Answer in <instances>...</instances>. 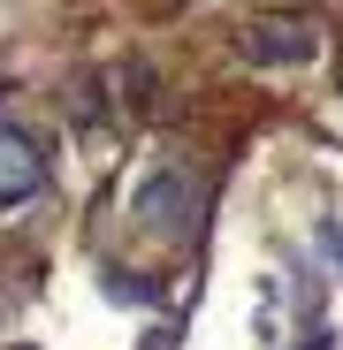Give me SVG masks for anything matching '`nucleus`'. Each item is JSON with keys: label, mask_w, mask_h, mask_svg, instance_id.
Here are the masks:
<instances>
[{"label": "nucleus", "mask_w": 343, "mask_h": 350, "mask_svg": "<svg viewBox=\"0 0 343 350\" xmlns=\"http://www.w3.org/2000/svg\"><path fill=\"white\" fill-rule=\"evenodd\" d=\"M244 53H252V62H313L320 31L313 23H290V16H267V23L244 31Z\"/></svg>", "instance_id": "7ed1b4c3"}, {"label": "nucleus", "mask_w": 343, "mask_h": 350, "mask_svg": "<svg viewBox=\"0 0 343 350\" xmlns=\"http://www.w3.org/2000/svg\"><path fill=\"white\" fill-rule=\"evenodd\" d=\"M305 350H328V342H305Z\"/></svg>", "instance_id": "39448f33"}, {"label": "nucleus", "mask_w": 343, "mask_h": 350, "mask_svg": "<svg viewBox=\"0 0 343 350\" xmlns=\"http://www.w3.org/2000/svg\"><path fill=\"white\" fill-rule=\"evenodd\" d=\"M320 252H328V259L343 267V228H320Z\"/></svg>", "instance_id": "20e7f679"}, {"label": "nucleus", "mask_w": 343, "mask_h": 350, "mask_svg": "<svg viewBox=\"0 0 343 350\" xmlns=\"http://www.w3.org/2000/svg\"><path fill=\"white\" fill-rule=\"evenodd\" d=\"M46 183V145L23 122H0V206H16Z\"/></svg>", "instance_id": "f03ea898"}, {"label": "nucleus", "mask_w": 343, "mask_h": 350, "mask_svg": "<svg viewBox=\"0 0 343 350\" xmlns=\"http://www.w3.org/2000/svg\"><path fill=\"white\" fill-rule=\"evenodd\" d=\"M206 213V183L199 167H153L145 191H138V228H153V237H191Z\"/></svg>", "instance_id": "f257e3e1"}]
</instances>
